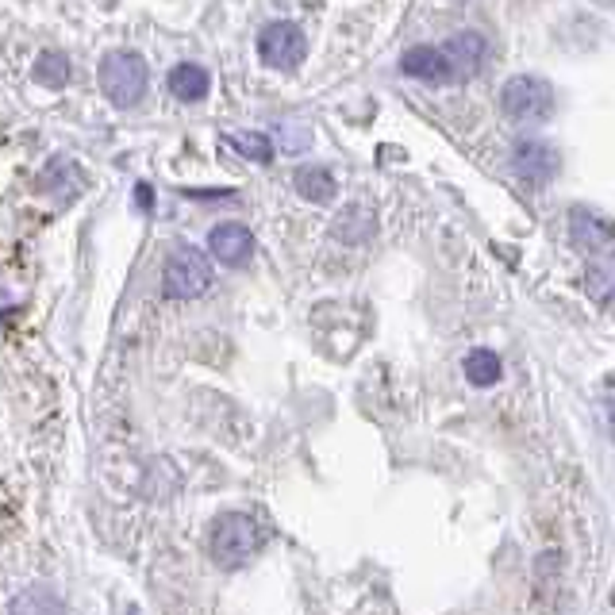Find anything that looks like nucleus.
Here are the masks:
<instances>
[{
	"label": "nucleus",
	"instance_id": "nucleus-1",
	"mask_svg": "<svg viewBox=\"0 0 615 615\" xmlns=\"http://www.w3.org/2000/svg\"><path fill=\"white\" fill-rule=\"evenodd\" d=\"M100 89L116 108H131L147 93V62L139 54H108L100 62Z\"/></svg>",
	"mask_w": 615,
	"mask_h": 615
},
{
	"label": "nucleus",
	"instance_id": "nucleus-2",
	"mask_svg": "<svg viewBox=\"0 0 615 615\" xmlns=\"http://www.w3.org/2000/svg\"><path fill=\"white\" fill-rule=\"evenodd\" d=\"M208 285H212V266H208V258L200 250L177 246L166 258V270H162V296L166 300H193Z\"/></svg>",
	"mask_w": 615,
	"mask_h": 615
},
{
	"label": "nucleus",
	"instance_id": "nucleus-3",
	"mask_svg": "<svg viewBox=\"0 0 615 615\" xmlns=\"http://www.w3.org/2000/svg\"><path fill=\"white\" fill-rule=\"evenodd\" d=\"M500 108L512 123H542L554 112V89L542 77H512L500 93Z\"/></svg>",
	"mask_w": 615,
	"mask_h": 615
},
{
	"label": "nucleus",
	"instance_id": "nucleus-4",
	"mask_svg": "<svg viewBox=\"0 0 615 615\" xmlns=\"http://www.w3.org/2000/svg\"><path fill=\"white\" fill-rule=\"evenodd\" d=\"M208 546H212V558L223 569H239L254 554V546H258V527H254L250 516H223L216 519V527L208 535Z\"/></svg>",
	"mask_w": 615,
	"mask_h": 615
},
{
	"label": "nucleus",
	"instance_id": "nucleus-5",
	"mask_svg": "<svg viewBox=\"0 0 615 615\" xmlns=\"http://www.w3.org/2000/svg\"><path fill=\"white\" fill-rule=\"evenodd\" d=\"M258 54H262V62L273 66V70H296L308 58V39L289 20H273V24H266L258 31Z\"/></svg>",
	"mask_w": 615,
	"mask_h": 615
},
{
	"label": "nucleus",
	"instance_id": "nucleus-6",
	"mask_svg": "<svg viewBox=\"0 0 615 615\" xmlns=\"http://www.w3.org/2000/svg\"><path fill=\"white\" fill-rule=\"evenodd\" d=\"M439 50H443V58H446L450 81H466V77H473L481 66H485V58H489V43H485L481 31H458V35H450Z\"/></svg>",
	"mask_w": 615,
	"mask_h": 615
},
{
	"label": "nucleus",
	"instance_id": "nucleus-7",
	"mask_svg": "<svg viewBox=\"0 0 615 615\" xmlns=\"http://www.w3.org/2000/svg\"><path fill=\"white\" fill-rule=\"evenodd\" d=\"M208 250L220 266H246L250 254H254V235L246 231L243 223H216L212 235H208Z\"/></svg>",
	"mask_w": 615,
	"mask_h": 615
},
{
	"label": "nucleus",
	"instance_id": "nucleus-8",
	"mask_svg": "<svg viewBox=\"0 0 615 615\" xmlns=\"http://www.w3.org/2000/svg\"><path fill=\"white\" fill-rule=\"evenodd\" d=\"M512 166L527 185H550L554 173L562 170V158L546 143H519L516 154H512Z\"/></svg>",
	"mask_w": 615,
	"mask_h": 615
},
{
	"label": "nucleus",
	"instance_id": "nucleus-9",
	"mask_svg": "<svg viewBox=\"0 0 615 615\" xmlns=\"http://www.w3.org/2000/svg\"><path fill=\"white\" fill-rule=\"evenodd\" d=\"M400 70L419 81H435V85H450V70L439 47H412L400 58Z\"/></svg>",
	"mask_w": 615,
	"mask_h": 615
},
{
	"label": "nucleus",
	"instance_id": "nucleus-10",
	"mask_svg": "<svg viewBox=\"0 0 615 615\" xmlns=\"http://www.w3.org/2000/svg\"><path fill=\"white\" fill-rule=\"evenodd\" d=\"M569 235L577 246H589V250H608L612 246V227L600 220L589 208H577L569 216Z\"/></svg>",
	"mask_w": 615,
	"mask_h": 615
},
{
	"label": "nucleus",
	"instance_id": "nucleus-11",
	"mask_svg": "<svg viewBox=\"0 0 615 615\" xmlns=\"http://www.w3.org/2000/svg\"><path fill=\"white\" fill-rule=\"evenodd\" d=\"M208 74H204V66L197 62H181V66H173L170 70V93L177 100H200L208 93Z\"/></svg>",
	"mask_w": 615,
	"mask_h": 615
},
{
	"label": "nucleus",
	"instance_id": "nucleus-12",
	"mask_svg": "<svg viewBox=\"0 0 615 615\" xmlns=\"http://www.w3.org/2000/svg\"><path fill=\"white\" fill-rule=\"evenodd\" d=\"M296 189H300V197L312 200V204H327V200L335 197V177L320 166H304V170L296 173Z\"/></svg>",
	"mask_w": 615,
	"mask_h": 615
},
{
	"label": "nucleus",
	"instance_id": "nucleus-13",
	"mask_svg": "<svg viewBox=\"0 0 615 615\" xmlns=\"http://www.w3.org/2000/svg\"><path fill=\"white\" fill-rule=\"evenodd\" d=\"M466 377L469 385L489 389V385H496L504 377V366H500V358L492 350H473V354H466Z\"/></svg>",
	"mask_w": 615,
	"mask_h": 615
},
{
	"label": "nucleus",
	"instance_id": "nucleus-14",
	"mask_svg": "<svg viewBox=\"0 0 615 615\" xmlns=\"http://www.w3.org/2000/svg\"><path fill=\"white\" fill-rule=\"evenodd\" d=\"M35 81H39L43 89H66V81H70V62H66V54H43V58L35 62Z\"/></svg>",
	"mask_w": 615,
	"mask_h": 615
},
{
	"label": "nucleus",
	"instance_id": "nucleus-15",
	"mask_svg": "<svg viewBox=\"0 0 615 615\" xmlns=\"http://www.w3.org/2000/svg\"><path fill=\"white\" fill-rule=\"evenodd\" d=\"M12 615H62V604H58L47 589L24 592V596L12 604Z\"/></svg>",
	"mask_w": 615,
	"mask_h": 615
},
{
	"label": "nucleus",
	"instance_id": "nucleus-16",
	"mask_svg": "<svg viewBox=\"0 0 615 615\" xmlns=\"http://www.w3.org/2000/svg\"><path fill=\"white\" fill-rule=\"evenodd\" d=\"M231 147H239L243 158H254V162H270L273 147L266 135H231Z\"/></svg>",
	"mask_w": 615,
	"mask_h": 615
},
{
	"label": "nucleus",
	"instance_id": "nucleus-17",
	"mask_svg": "<svg viewBox=\"0 0 615 615\" xmlns=\"http://www.w3.org/2000/svg\"><path fill=\"white\" fill-rule=\"evenodd\" d=\"M585 285H589V293L596 296L600 304H608V296H612V285H608V270H592Z\"/></svg>",
	"mask_w": 615,
	"mask_h": 615
},
{
	"label": "nucleus",
	"instance_id": "nucleus-18",
	"mask_svg": "<svg viewBox=\"0 0 615 615\" xmlns=\"http://www.w3.org/2000/svg\"><path fill=\"white\" fill-rule=\"evenodd\" d=\"M135 197H139V204H143V208H150V189H147V185H139V193H135Z\"/></svg>",
	"mask_w": 615,
	"mask_h": 615
}]
</instances>
